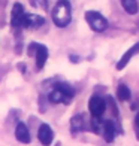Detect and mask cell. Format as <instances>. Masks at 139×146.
Here are the masks:
<instances>
[{
	"label": "cell",
	"instance_id": "cell-16",
	"mask_svg": "<svg viewBox=\"0 0 139 146\" xmlns=\"http://www.w3.org/2000/svg\"><path fill=\"white\" fill-rule=\"evenodd\" d=\"M135 125H136V133H138V137H139V112L136 113V118H135Z\"/></svg>",
	"mask_w": 139,
	"mask_h": 146
},
{
	"label": "cell",
	"instance_id": "cell-11",
	"mask_svg": "<svg viewBox=\"0 0 139 146\" xmlns=\"http://www.w3.org/2000/svg\"><path fill=\"white\" fill-rule=\"evenodd\" d=\"M52 88H57L66 98H69V100H72L74 96H75V88L72 87L70 84H67V82H60V81L54 82L52 84Z\"/></svg>",
	"mask_w": 139,
	"mask_h": 146
},
{
	"label": "cell",
	"instance_id": "cell-15",
	"mask_svg": "<svg viewBox=\"0 0 139 146\" xmlns=\"http://www.w3.org/2000/svg\"><path fill=\"white\" fill-rule=\"evenodd\" d=\"M31 5L35 6V8L46 9V6H48V2H46V0H31Z\"/></svg>",
	"mask_w": 139,
	"mask_h": 146
},
{
	"label": "cell",
	"instance_id": "cell-17",
	"mask_svg": "<svg viewBox=\"0 0 139 146\" xmlns=\"http://www.w3.org/2000/svg\"><path fill=\"white\" fill-rule=\"evenodd\" d=\"M69 60H70L72 63H78V61H79V57H78V55H70Z\"/></svg>",
	"mask_w": 139,
	"mask_h": 146
},
{
	"label": "cell",
	"instance_id": "cell-13",
	"mask_svg": "<svg viewBox=\"0 0 139 146\" xmlns=\"http://www.w3.org/2000/svg\"><path fill=\"white\" fill-rule=\"evenodd\" d=\"M121 5H123V9L127 12L129 15H136L138 11H139L138 0H121Z\"/></svg>",
	"mask_w": 139,
	"mask_h": 146
},
{
	"label": "cell",
	"instance_id": "cell-8",
	"mask_svg": "<svg viewBox=\"0 0 139 146\" xmlns=\"http://www.w3.org/2000/svg\"><path fill=\"white\" fill-rule=\"evenodd\" d=\"M37 139L42 145H51L54 140V131L48 124H42L37 130Z\"/></svg>",
	"mask_w": 139,
	"mask_h": 146
},
{
	"label": "cell",
	"instance_id": "cell-6",
	"mask_svg": "<svg viewBox=\"0 0 139 146\" xmlns=\"http://www.w3.org/2000/svg\"><path fill=\"white\" fill-rule=\"evenodd\" d=\"M24 8L21 3H15L14 8H12V12H11V25L14 30H19L21 29V19H23V15H24Z\"/></svg>",
	"mask_w": 139,
	"mask_h": 146
},
{
	"label": "cell",
	"instance_id": "cell-4",
	"mask_svg": "<svg viewBox=\"0 0 139 146\" xmlns=\"http://www.w3.org/2000/svg\"><path fill=\"white\" fill-rule=\"evenodd\" d=\"M88 110H90L91 116L102 118L105 110H106V102H105V98H102L100 96H93L88 103Z\"/></svg>",
	"mask_w": 139,
	"mask_h": 146
},
{
	"label": "cell",
	"instance_id": "cell-7",
	"mask_svg": "<svg viewBox=\"0 0 139 146\" xmlns=\"http://www.w3.org/2000/svg\"><path fill=\"white\" fill-rule=\"evenodd\" d=\"M139 54V42H136L133 46H130V48L126 51V54H123V57L118 60L117 63V70H123L126 66L129 64V61L132 60V57H135Z\"/></svg>",
	"mask_w": 139,
	"mask_h": 146
},
{
	"label": "cell",
	"instance_id": "cell-5",
	"mask_svg": "<svg viewBox=\"0 0 139 146\" xmlns=\"http://www.w3.org/2000/svg\"><path fill=\"white\" fill-rule=\"evenodd\" d=\"M45 23V18L41 17V15H36V14H25L23 15V19H21V27L23 29H27V30H35V29H39L41 25H43Z\"/></svg>",
	"mask_w": 139,
	"mask_h": 146
},
{
	"label": "cell",
	"instance_id": "cell-3",
	"mask_svg": "<svg viewBox=\"0 0 139 146\" xmlns=\"http://www.w3.org/2000/svg\"><path fill=\"white\" fill-rule=\"evenodd\" d=\"M29 55L36 57V70L41 72L43 69V66L48 60V48L42 43H30L27 48Z\"/></svg>",
	"mask_w": 139,
	"mask_h": 146
},
{
	"label": "cell",
	"instance_id": "cell-14",
	"mask_svg": "<svg viewBox=\"0 0 139 146\" xmlns=\"http://www.w3.org/2000/svg\"><path fill=\"white\" fill-rule=\"evenodd\" d=\"M117 97H118V100H121V102L130 100L132 92H130V90H129L127 85H124V84H120V85H118V88H117Z\"/></svg>",
	"mask_w": 139,
	"mask_h": 146
},
{
	"label": "cell",
	"instance_id": "cell-10",
	"mask_svg": "<svg viewBox=\"0 0 139 146\" xmlns=\"http://www.w3.org/2000/svg\"><path fill=\"white\" fill-rule=\"evenodd\" d=\"M15 137L18 142L21 143H29L30 142V131L27 128V125L24 122H18L15 128Z\"/></svg>",
	"mask_w": 139,
	"mask_h": 146
},
{
	"label": "cell",
	"instance_id": "cell-1",
	"mask_svg": "<svg viewBox=\"0 0 139 146\" xmlns=\"http://www.w3.org/2000/svg\"><path fill=\"white\" fill-rule=\"evenodd\" d=\"M72 19V6L69 0H58L52 9V23L57 27L64 29L70 24Z\"/></svg>",
	"mask_w": 139,
	"mask_h": 146
},
{
	"label": "cell",
	"instance_id": "cell-2",
	"mask_svg": "<svg viewBox=\"0 0 139 146\" xmlns=\"http://www.w3.org/2000/svg\"><path fill=\"white\" fill-rule=\"evenodd\" d=\"M85 21L88 23V25L91 27L93 31L96 33H102L108 29V19L105 18L100 12L97 11H87L85 12Z\"/></svg>",
	"mask_w": 139,
	"mask_h": 146
},
{
	"label": "cell",
	"instance_id": "cell-12",
	"mask_svg": "<svg viewBox=\"0 0 139 146\" xmlns=\"http://www.w3.org/2000/svg\"><path fill=\"white\" fill-rule=\"evenodd\" d=\"M48 100H49V103H52V104H58V103L69 104V103H70L69 98H66L57 88H51V92L48 94Z\"/></svg>",
	"mask_w": 139,
	"mask_h": 146
},
{
	"label": "cell",
	"instance_id": "cell-9",
	"mask_svg": "<svg viewBox=\"0 0 139 146\" xmlns=\"http://www.w3.org/2000/svg\"><path fill=\"white\" fill-rule=\"evenodd\" d=\"M85 128H87V122H85V116L82 113L72 116V119H70V133L72 134L75 136L79 131H84Z\"/></svg>",
	"mask_w": 139,
	"mask_h": 146
}]
</instances>
